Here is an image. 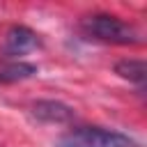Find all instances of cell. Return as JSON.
<instances>
[{
	"mask_svg": "<svg viewBox=\"0 0 147 147\" xmlns=\"http://www.w3.org/2000/svg\"><path fill=\"white\" fill-rule=\"evenodd\" d=\"M80 28L90 39L106 41V44L126 46V44H138L140 41V34H138V30L133 25H129L122 18L110 16V14H92V16L83 18Z\"/></svg>",
	"mask_w": 147,
	"mask_h": 147,
	"instance_id": "cell-1",
	"label": "cell"
},
{
	"mask_svg": "<svg viewBox=\"0 0 147 147\" xmlns=\"http://www.w3.org/2000/svg\"><path fill=\"white\" fill-rule=\"evenodd\" d=\"M57 147H138L136 140L119 131L101 126H78L62 133L55 142Z\"/></svg>",
	"mask_w": 147,
	"mask_h": 147,
	"instance_id": "cell-2",
	"label": "cell"
},
{
	"mask_svg": "<svg viewBox=\"0 0 147 147\" xmlns=\"http://www.w3.org/2000/svg\"><path fill=\"white\" fill-rule=\"evenodd\" d=\"M39 46V39L37 34L25 28V25H14L9 28L7 37H5V46H2V53L7 57H16V55H25L30 51H34Z\"/></svg>",
	"mask_w": 147,
	"mask_h": 147,
	"instance_id": "cell-3",
	"label": "cell"
},
{
	"mask_svg": "<svg viewBox=\"0 0 147 147\" xmlns=\"http://www.w3.org/2000/svg\"><path fill=\"white\" fill-rule=\"evenodd\" d=\"M34 117H39L41 122H55V124H62V122H69L74 117V110L60 101H39L34 103Z\"/></svg>",
	"mask_w": 147,
	"mask_h": 147,
	"instance_id": "cell-4",
	"label": "cell"
},
{
	"mask_svg": "<svg viewBox=\"0 0 147 147\" xmlns=\"http://www.w3.org/2000/svg\"><path fill=\"white\" fill-rule=\"evenodd\" d=\"M115 71H117L122 78L131 80V83H145V76H147V67H145V62H140V60H122V62L115 67Z\"/></svg>",
	"mask_w": 147,
	"mask_h": 147,
	"instance_id": "cell-5",
	"label": "cell"
},
{
	"mask_svg": "<svg viewBox=\"0 0 147 147\" xmlns=\"http://www.w3.org/2000/svg\"><path fill=\"white\" fill-rule=\"evenodd\" d=\"M37 74V67L34 64H25V62H16V64H9L5 69H0V80L2 83H11V80H23V78H30Z\"/></svg>",
	"mask_w": 147,
	"mask_h": 147,
	"instance_id": "cell-6",
	"label": "cell"
}]
</instances>
